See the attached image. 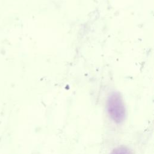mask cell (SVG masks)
<instances>
[{"label":"cell","mask_w":154,"mask_h":154,"mask_svg":"<svg viewBox=\"0 0 154 154\" xmlns=\"http://www.w3.org/2000/svg\"><path fill=\"white\" fill-rule=\"evenodd\" d=\"M107 110L112 120L121 123L126 116V109L123 102L118 93L111 94L107 101Z\"/></svg>","instance_id":"cell-1"},{"label":"cell","mask_w":154,"mask_h":154,"mask_svg":"<svg viewBox=\"0 0 154 154\" xmlns=\"http://www.w3.org/2000/svg\"><path fill=\"white\" fill-rule=\"evenodd\" d=\"M110 154H132L131 150L125 147V146H120L116 149H114Z\"/></svg>","instance_id":"cell-2"}]
</instances>
